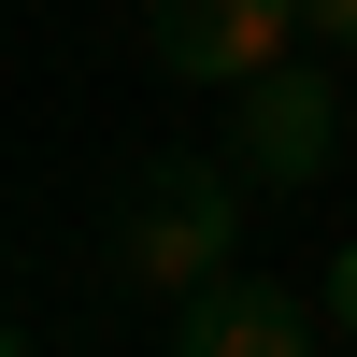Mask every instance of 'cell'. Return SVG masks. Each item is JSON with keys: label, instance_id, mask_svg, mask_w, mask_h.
Returning <instances> with one entry per match:
<instances>
[{"label": "cell", "instance_id": "cell-4", "mask_svg": "<svg viewBox=\"0 0 357 357\" xmlns=\"http://www.w3.org/2000/svg\"><path fill=\"white\" fill-rule=\"evenodd\" d=\"M172 357H314V314L286 301V286H200L186 314H172Z\"/></svg>", "mask_w": 357, "mask_h": 357}, {"label": "cell", "instance_id": "cell-7", "mask_svg": "<svg viewBox=\"0 0 357 357\" xmlns=\"http://www.w3.org/2000/svg\"><path fill=\"white\" fill-rule=\"evenodd\" d=\"M0 357H29V343H0Z\"/></svg>", "mask_w": 357, "mask_h": 357}, {"label": "cell", "instance_id": "cell-1", "mask_svg": "<svg viewBox=\"0 0 357 357\" xmlns=\"http://www.w3.org/2000/svg\"><path fill=\"white\" fill-rule=\"evenodd\" d=\"M229 257H243V186H229V158H143L129 186H114V272L158 286L172 314H186L200 286H229Z\"/></svg>", "mask_w": 357, "mask_h": 357}, {"label": "cell", "instance_id": "cell-6", "mask_svg": "<svg viewBox=\"0 0 357 357\" xmlns=\"http://www.w3.org/2000/svg\"><path fill=\"white\" fill-rule=\"evenodd\" d=\"M314 15V43H357V0H301Z\"/></svg>", "mask_w": 357, "mask_h": 357}, {"label": "cell", "instance_id": "cell-2", "mask_svg": "<svg viewBox=\"0 0 357 357\" xmlns=\"http://www.w3.org/2000/svg\"><path fill=\"white\" fill-rule=\"evenodd\" d=\"M301 29H314L301 0H143V57L172 86H257V72H286Z\"/></svg>", "mask_w": 357, "mask_h": 357}, {"label": "cell", "instance_id": "cell-3", "mask_svg": "<svg viewBox=\"0 0 357 357\" xmlns=\"http://www.w3.org/2000/svg\"><path fill=\"white\" fill-rule=\"evenodd\" d=\"M329 158H343V100H329V72H314V57L229 86V172H243V186H314Z\"/></svg>", "mask_w": 357, "mask_h": 357}, {"label": "cell", "instance_id": "cell-5", "mask_svg": "<svg viewBox=\"0 0 357 357\" xmlns=\"http://www.w3.org/2000/svg\"><path fill=\"white\" fill-rule=\"evenodd\" d=\"M314 314H329V329H343V343H357V243H343V257H329V272H314Z\"/></svg>", "mask_w": 357, "mask_h": 357}]
</instances>
